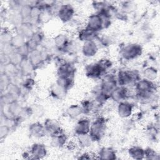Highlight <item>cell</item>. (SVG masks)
<instances>
[{
  "label": "cell",
  "mask_w": 160,
  "mask_h": 160,
  "mask_svg": "<svg viewBox=\"0 0 160 160\" xmlns=\"http://www.w3.org/2000/svg\"><path fill=\"white\" fill-rule=\"evenodd\" d=\"M118 86L116 75L107 72L102 76L99 88L102 91L110 94Z\"/></svg>",
  "instance_id": "52a82bcc"
},
{
  "label": "cell",
  "mask_w": 160,
  "mask_h": 160,
  "mask_svg": "<svg viewBox=\"0 0 160 160\" xmlns=\"http://www.w3.org/2000/svg\"><path fill=\"white\" fill-rule=\"evenodd\" d=\"M66 115L72 119H76L83 114L82 108L80 104H71L66 111Z\"/></svg>",
  "instance_id": "cb8c5ba5"
},
{
  "label": "cell",
  "mask_w": 160,
  "mask_h": 160,
  "mask_svg": "<svg viewBox=\"0 0 160 160\" xmlns=\"http://www.w3.org/2000/svg\"><path fill=\"white\" fill-rule=\"evenodd\" d=\"M53 45L59 51L66 52L70 51L72 42L68 35L64 33H59L54 38Z\"/></svg>",
  "instance_id": "9c48e42d"
},
{
  "label": "cell",
  "mask_w": 160,
  "mask_h": 160,
  "mask_svg": "<svg viewBox=\"0 0 160 160\" xmlns=\"http://www.w3.org/2000/svg\"><path fill=\"white\" fill-rule=\"evenodd\" d=\"M12 82L11 78L6 75L4 73H1V81H0V85H1V89L2 92L3 91H6L8 86Z\"/></svg>",
  "instance_id": "60d3db41"
},
{
  "label": "cell",
  "mask_w": 160,
  "mask_h": 160,
  "mask_svg": "<svg viewBox=\"0 0 160 160\" xmlns=\"http://www.w3.org/2000/svg\"><path fill=\"white\" fill-rule=\"evenodd\" d=\"M106 129V122L104 118L98 117L91 123L89 135L92 142H98L103 138Z\"/></svg>",
  "instance_id": "3957f363"
},
{
  "label": "cell",
  "mask_w": 160,
  "mask_h": 160,
  "mask_svg": "<svg viewBox=\"0 0 160 160\" xmlns=\"http://www.w3.org/2000/svg\"><path fill=\"white\" fill-rule=\"evenodd\" d=\"M77 142L78 145L82 148H86L91 146L92 142L89 134H81L77 136Z\"/></svg>",
  "instance_id": "f546056e"
},
{
  "label": "cell",
  "mask_w": 160,
  "mask_h": 160,
  "mask_svg": "<svg viewBox=\"0 0 160 160\" xmlns=\"http://www.w3.org/2000/svg\"><path fill=\"white\" fill-rule=\"evenodd\" d=\"M144 159L158 160L159 159V156L154 149L151 148H147L144 149Z\"/></svg>",
  "instance_id": "ab89813d"
},
{
  "label": "cell",
  "mask_w": 160,
  "mask_h": 160,
  "mask_svg": "<svg viewBox=\"0 0 160 160\" xmlns=\"http://www.w3.org/2000/svg\"><path fill=\"white\" fill-rule=\"evenodd\" d=\"M19 96L11 93L9 91H5L4 94L1 95V104H10L16 101H18Z\"/></svg>",
  "instance_id": "4dcf8cb0"
},
{
  "label": "cell",
  "mask_w": 160,
  "mask_h": 160,
  "mask_svg": "<svg viewBox=\"0 0 160 160\" xmlns=\"http://www.w3.org/2000/svg\"><path fill=\"white\" fill-rule=\"evenodd\" d=\"M43 124L46 134H49L50 136H52L64 131L58 121H57L56 119L47 118L44 121Z\"/></svg>",
  "instance_id": "5bb4252c"
},
{
  "label": "cell",
  "mask_w": 160,
  "mask_h": 160,
  "mask_svg": "<svg viewBox=\"0 0 160 160\" xmlns=\"http://www.w3.org/2000/svg\"><path fill=\"white\" fill-rule=\"evenodd\" d=\"M84 72L86 77L92 79L101 78L104 74V72L97 62L88 64L85 67Z\"/></svg>",
  "instance_id": "8fae6325"
},
{
  "label": "cell",
  "mask_w": 160,
  "mask_h": 160,
  "mask_svg": "<svg viewBox=\"0 0 160 160\" xmlns=\"http://www.w3.org/2000/svg\"><path fill=\"white\" fill-rule=\"evenodd\" d=\"M116 79L118 86L127 87L131 84H135L141 77L136 71L121 69L117 73Z\"/></svg>",
  "instance_id": "277c9868"
},
{
  "label": "cell",
  "mask_w": 160,
  "mask_h": 160,
  "mask_svg": "<svg viewBox=\"0 0 160 160\" xmlns=\"http://www.w3.org/2000/svg\"><path fill=\"white\" fill-rule=\"evenodd\" d=\"M30 159H41L46 156L48 151L46 146L41 142L34 143L30 148Z\"/></svg>",
  "instance_id": "7c38bea8"
},
{
  "label": "cell",
  "mask_w": 160,
  "mask_h": 160,
  "mask_svg": "<svg viewBox=\"0 0 160 160\" xmlns=\"http://www.w3.org/2000/svg\"><path fill=\"white\" fill-rule=\"evenodd\" d=\"M13 36L14 35L12 34L11 32L9 29L5 28L4 30H2L1 34V45L11 44V42Z\"/></svg>",
  "instance_id": "8d00e7d4"
},
{
  "label": "cell",
  "mask_w": 160,
  "mask_h": 160,
  "mask_svg": "<svg viewBox=\"0 0 160 160\" xmlns=\"http://www.w3.org/2000/svg\"><path fill=\"white\" fill-rule=\"evenodd\" d=\"M111 23V19L95 12L88 18L86 26L98 33L99 31L110 26Z\"/></svg>",
  "instance_id": "7a4b0ae2"
},
{
  "label": "cell",
  "mask_w": 160,
  "mask_h": 160,
  "mask_svg": "<svg viewBox=\"0 0 160 160\" xmlns=\"http://www.w3.org/2000/svg\"><path fill=\"white\" fill-rule=\"evenodd\" d=\"M143 49L141 44L135 42H131L124 45L120 51L121 57L126 61L134 60L142 54Z\"/></svg>",
  "instance_id": "5b68a950"
},
{
  "label": "cell",
  "mask_w": 160,
  "mask_h": 160,
  "mask_svg": "<svg viewBox=\"0 0 160 160\" xmlns=\"http://www.w3.org/2000/svg\"><path fill=\"white\" fill-rule=\"evenodd\" d=\"M99 50V46L95 40L88 41L83 42L81 51L82 54L87 58H92L96 55Z\"/></svg>",
  "instance_id": "9a60e30c"
},
{
  "label": "cell",
  "mask_w": 160,
  "mask_h": 160,
  "mask_svg": "<svg viewBox=\"0 0 160 160\" xmlns=\"http://www.w3.org/2000/svg\"><path fill=\"white\" fill-rule=\"evenodd\" d=\"M76 73L75 67L69 62L64 61L61 62L56 70V74L59 78H74Z\"/></svg>",
  "instance_id": "30bf717a"
},
{
  "label": "cell",
  "mask_w": 160,
  "mask_h": 160,
  "mask_svg": "<svg viewBox=\"0 0 160 160\" xmlns=\"http://www.w3.org/2000/svg\"><path fill=\"white\" fill-rule=\"evenodd\" d=\"M108 4V2L106 1H92V6L94 9L96 11V12H98L102 11L104 8L106 7Z\"/></svg>",
  "instance_id": "b9f144b4"
},
{
  "label": "cell",
  "mask_w": 160,
  "mask_h": 160,
  "mask_svg": "<svg viewBox=\"0 0 160 160\" xmlns=\"http://www.w3.org/2000/svg\"><path fill=\"white\" fill-rule=\"evenodd\" d=\"M129 95V89L126 86H118L110 94V99L119 103L127 101Z\"/></svg>",
  "instance_id": "4fadbf2b"
},
{
  "label": "cell",
  "mask_w": 160,
  "mask_h": 160,
  "mask_svg": "<svg viewBox=\"0 0 160 160\" xmlns=\"http://www.w3.org/2000/svg\"><path fill=\"white\" fill-rule=\"evenodd\" d=\"M91 121L88 118H80L76 122L74 131L76 136L89 134Z\"/></svg>",
  "instance_id": "ac0fdd59"
},
{
  "label": "cell",
  "mask_w": 160,
  "mask_h": 160,
  "mask_svg": "<svg viewBox=\"0 0 160 160\" xmlns=\"http://www.w3.org/2000/svg\"><path fill=\"white\" fill-rule=\"evenodd\" d=\"M48 57L49 54L45 51L37 49L31 51L28 58L35 70L42 66Z\"/></svg>",
  "instance_id": "ba28073f"
},
{
  "label": "cell",
  "mask_w": 160,
  "mask_h": 160,
  "mask_svg": "<svg viewBox=\"0 0 160 160\" xmlns=\"http://www.w3.org/2000/svg\"><path fill=\"white\" fill-rule=\"evenodd\" d=\"M33 115L32 108L31 106H22L21 111L18 116V118L21 121H24Z\"/></svg>",
  "instance_id": "1f68e13d"
},
{
  "label": "cell",
  "mask_w": 160,
  "mask_h": 160,
  "mask_svg": "<svg viewBox=\"0 0 160 160\" xmlns=\"http://www.w3.org/2000/svg\"><path fill=\"white\" fill-rule=\"evenodd\" d=\"M35 86V81L34 79L31 77H26L24 79H23L21 83V88L22 90H24L26 92H29L31 91Z\"/></svg>",
  "instance_id": "836d02e7"
},
{
  "label": "cell",
  "mask_w": 160,
  "mask_h": 160,
  "mask_svg": "<svg viewBox=\"0 0 160 160\" xmlns=\"http://www.w3.org/2000/svg\"><path fill=\"white\" fill-rule=\"evenodd\" d=\"M109 99H110V94L102 91L99 87L94 93V101L98 104H104Z\"/></svg>",
  "instance_id": "83f0119b"
},
{
  "label": "cell",
  "mask_w": 160,
  "mask_h": 160,
  "mask_svg": "<svg viewBox=\"0 0 160 160\" xmlns=\"http://www.w3.org/2000/svg\"><path fill=\"white\" fill-rule=\"evenodd\" d=\"M129 156L137 160L144 159V149L138 146H133L129 148L128 150Z\"/></svg>",
  "instance_id": "484cf974"
},
{
  "label": "cell",
  "mask_w": 160,
  "mask_h": 160,
  "mask_svg": "<svg viewBox=\"0 0 160 160\" xmlns=\"http://www.w3.org/2000/svg\"><path fill=\"white\" fill-rule=\"evenodd\" d=\"M11 129L9 126H8L7 125L4 124H1V127H0V138H1V140L6 138V136L9 134Z\"/></svg>",
  "instance_id": "7bdbcfd3"
},
{
  "label": "cell",
  "mask_w": 160,
  "mask_h": 160,
  "mask_svg": "<svg viewBox=\"0 0 160 160\" xmlns=\"http://www.w3.org/2000/svg\"><path fill=\"white\" fill-rule=\"evenodd\" d=\"M98 32H94V31L90 29L86 26L78 30V32L77 34L78 39L82 42H84L88 41L95 40V39L98 37Z\"/></svg>",
  "instance_id": "ffe728a7"
},
{
  "label": "cell",
  "mask_w": 160,
  "mask_h": 160,
  "mask_svg": "<svg viewBox=\"0 0 160 160\" xmlns=\"http://www.w3.org/2000/svg\"><path fill=\"white\" fill-rule=\"evenodd\" d=\"M98 158L101 159L114 160L117 158L115 150L111 147H102L98 152Z\"/></svg>",
  "instance_id": "7402d4cb"
},
{
  "label": "cell",
  "mask_w": 160,
  "mask_h": 160,
  "mask_svg": "<svg viewBox=\"0 0 160 160\" xmlns=\"http://www.w3.org/2000/svg\"><path fill=\"white\" fill-rule=\"evenodd\" d=\"M56 83L63 89L68 91L74 86V81L72 78H59L58 77Z\"/></svg>",
  "instance_id": "4316f807"
},
{
  "label": "cell",
  "mask_w": 160,
  "mask_h": 160,
  "mask_svg": "<svg viewBox=\"0 0 160 160\" xmlns=\"http://www.w3.org/2000/svg\"><path fill=\"white\" fill-rule=\"evenodd\" d=\"M117 111L120 118L123 119L128 118L132 114L133 105L127 101L119 102Z\"/></svg>",
  "instance_id": "d6986e66"
},
{
  "label": "cell",
  "mask_w": 160,
  "mask_h": 160,
  "mask_svg": "<svg viewBox=\"0 0 160 160\" xmlns=\"http://www.w3.org/2000/svg\"><path fill=\"white\" fill-rule=\"evenodd\" d=\"M56 15L63 23H69L73 20L75 16V9L69 3L61 4L58 9Z\"/></svg>",
  "instance_id": "8992f818"
},
{
  "label": "cell",
  "mask_w": 160,
  "mask_h": 160,
  "mask_svg": "<svg viewBox=\"0 0 160 160\" xmlns=\"http://www.w3.org/2000/svg\"><path fill=\"white\" fill-rule=\"evenodd\" d=\"M98 64L101 68L102 70L104 72V74L107 73V72L112 68V62L111 60L107 58H103L99 59L98 62Z\"/></svg>",
  "instance_id": "74e56055"
},
{
  "label": "cell",
  "mask_w": 160,
  "mask_h": 160,
  "mask_svg": "<svg viewBox=\"0 0 160 160\" xmlns=\"http://www.w3.org/2000/svg\"><path fill=\"white\" fill-rule=\"evenodd\" d=\"M29 39H31L34 43L38 44L39 46L42 44L44 39V34L40 29L36 30V31L33 33L31 38Z\"/></svg>",
  "instance_id": "f35d334b"
},
{
  "label": "cell",
  "mask_w": 160,
  "mask_h": 160,
  "mask_svg": "<svg viewBox=\"0 0 160 160\" xmlns=\"http://www.w3.org/2000/svg\"><path fill=\"white\" fill-rule=\"evenodd\" d=\"M34 27L35 24L31 22H23L20 26L16 28V34H18L22 36L26 40H28L31 38L33 33L36 31Z\"/></svg>",
  "instance_id": "2e32d148"
},
{
  "label": "cell",
  "mask_w": 160,
  "mask_h": 160,
  "mask_svg": "<svg viewBox=\"0 0 160 160\" xmlns=\"http://www.w3.org/2000/svg\"><path fill=\"white\" fill-rule=\"evenodd\" d=\"M158 74V69L153 66H148L143 71L144 78L152 82L157 78Z\"/></svg>",
  "instance_id": "f1b7e54d"
},
{
  "label": "cell",
  "mask_w": 160,
  "mask_h": 160,
  "mask_svg": "<svg viewBox=\"0 0 160 160\" xmlns=\"http://www.w3.org/2000/svg\"><path fill=\"white\" fill-rule=\"evenodd\" d=\"M26 39H24L22 36L18 34H16L15 35L13 36L12 38V40H11V46L16 49L18 48H19V47L22 46L23 44H24L26 42Z\"/></svg>",
  "instance_id": "d590c367"
},
{
  "label": "cell",
  "mask_w": 160,
  "mask_h": 160,
  "mask_svg": "<svg viewBox=\"0 0 160 160\" xmlns=\"http://www.w3.org/2000/svg\"><path fill=\"white\" fill-rule=\"evenodd\" d=\"M9 62L15 64L16 66H19L21 62L23 61L24 59H25L20 53H19L17 50L14 49L12 52H11L9 55Z\"/></svg>",
  "instance_id": "d6a6232c"
},
{
  "label": "cell",
  "mask_w": 160,
  "mask_h": 160,
  "mask_svg": "<svg viewBox=\"0 0 160 160\" xmlns=\"http://www.w3.org/2000/svg\"><path fill=\"white\" fill-rule=\"evenodd\" d=\"M134 86L136 98L141 101L149 100L152 98L156 91L154 82L145 78H141L136 82Z\"/></svg>",
  "instance_id": "6da1fadb"
},
{
  "label": "cell",
  "mask_w": 160,
  "mask_h": 160,
  "mask_svg": "<svg viewBox=\"0 0 160 160\" xmlns=\"http://www.w3.org/2000/svg\"><path fill=\"white\" fill-rule=\"evenodd\" d=\"M19 68L21 75L24 77L30 76L33 71L34 70L28 58L24 59L19 66Z\"/></svg>",
  "instance_id": "d4e9b609"
},
{
  "label": "cell",
  "mask_w": 160,
  "mask_h": 160,
  "mask_svg": "<svg viewBox=\"0 0 160 160\" xmlns=\"http://www.w3.org/2000/svg\"><path fill=\"white\" fill-rule=\"evenodd\" d=\"M80 105L82 108L83 114H88L93 111L95 106V102L91 99H84L81 102Z\"/></svg>",
  "instance_id": "e575fe53"
},
{
  "label": "cell",
  "mask_w": 160,
  "mask_h": 160,
  "mask_svg": "<svg viewBox=\"0 0 160 160\" xmlns=\"http://www.w3.org/2000/svg\"><path fill=\"white\" fill-rule=\"evenodd\" d=\"M91 154H89V153L88 152H84L82 153V154H81V156L79 157V159H91V156H90Z\"/></svg>",
  "instance_id": "ee69618b"
},
{
  "label": "cell",
  "mask_w": 160,
  "mask_h": 160,
  "mask_svg": "<svg viewBox=\"0 0 160 160\" xmlns=\"http://www.w3.org/2000/svg\"><path fill=\"white\" fill-rule=\"evenodd\" d=\"M67 92L68 91L61 88L56 83L52 85L49 89L50 96L54 99L57 100L62 99L66 96Z\"/></svg>",
  "instance_id": "603a6c76"
},
{
  "label": "cell",
  "mask_w": 160,
  "mask_h": 160,
  "mask_svg": "<svg viewBox=\"0 0 160 160\" xmlns=\"http://www.w3.org/2000/svg\"><path fill=\"white\" fill-rule=\"evenodd\" d=\"M51 144L56 148H61L65 146L68 143V136L63 131L58 134L51 136Z\"/></svg>",
  "instance_id": "44dd1931"
},
{
  "label": "cell",
  "mask_w": 160,
  "mask_h": 160,
  "mask_svg": "<svg viewBox=\"0 0 160 160\" xmlns=\"http://www.w3.org/2000/svg\"><path fill=\"white\" fill-rule=\"evenodd\" d=\"M28 131L29 135L35 138H42L47 134L42 123L36 121L29 124L28 127Z\"/></svg>",
  "instance_id": "e0dca14e"
}]
</instances>
